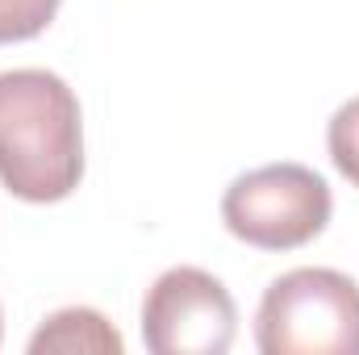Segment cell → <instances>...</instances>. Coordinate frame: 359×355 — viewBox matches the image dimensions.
<instances>
[{"mask_svg": "<svg viewBox=\"0 0 359 355\" xmlns=\"http://www.w3.org/2000/svg\"><path fill=\"white\" fill-rule=\"evenodd\" d=\"M80 176L84 117L67 80L46 67L0 72V184L29 205H55Z\"/></svg>", "mask_w": 359, "mask_h": 355, "instance_id": "6da1fadb", "label": "cell"}, {"mask_svg": "<svg viewBox=\"0 0 359 355\" xmlns=\"http://www.w3.org/2000/svg\"><path fill=\"white\" fill-rule=\"evenodd\" d=\"M264 355H359V284L334 267L276 276L255 314Z\"/></svg>", "mask_w": 359, "mask_h": 355, "instance_id": "7a4b0ae2", "label": "cell"}, {"mask_svg": "<svg viewBox=\"0 0 359 355\" xmlns=\"http://www.w3.org/2000/svg\"><path fill=\"white\" fill-rule=\"evenodd\" d=\"M334 213L330 184L305 163H268L238 176L222 196L226 230L259 251H297L313 243Z\"/></svg>", "mask_w": 359, "mask_h": 355, "instance_id": "3957f363", "label": "cell"}, {"mask_svg": "<svg viewBox=\"0 0 359 355\" xmlns=\"http://www.w3.org/2000/svg\"><path fill=\"white\" fill-rule=\"evenodd\" d=\"M238 335L230 288L205 267H168L142 301V343L155 355H226Z\"/></svg>", "mask_w": 359, "mask_h": 355, "instance_id": "277c9868", "label": "cell"}, {"mask_svg": "<svg viewBox=\"0 0 359 355\" xmlns=\"http://www.w3.org/2000/svg\"><path fill=\"white\" fill-rule=\"evenodd\" d=\"M121 347L117 326L88 305L59 309L29 335V355H121Z\"/></svg>", "mask_w": 359, "mask_h": 355, "instance_id": "5b68a950", "label": "cell"}, {"mask_svg": "<svg viewBox=\"0 0 359 355\" xmlns=\"http://www.w3.org/2000/svg\"><path fill=\"white\" fill-rule=\"evenodd\" d=\"M63 0H0V46L8 42H29L38 38Z\"/></svg>", "mask_w": 359, "mask_h": 355, "instance_id": "8992f818", "label": "cell"}, {"mask_svg": "<svg viewBox=\"0 0 359 355\" xmlns=\"http://www.w3.org/2000/svg\"><path fill=\"white\" fill-rule=\"evenodd\" d=\"M326 147H330L334 168L359 188V96L347 100L343 109H334V117L326 126Z\"/></svg>", "mask_w": 359, "mask_h": 355, "instance_id": "52a82bcc", "label": "cell"}, {"mask_svg": "<svg viewBox=\"0 0 359 355\" xmlns=\"http://www.w3.org/2000/svg\"><path fill=\"white\" fill-rule=\"evenodd\" d=\"M0 339H4V318H0Z\"/></svg>", "mask_w": 359, "mask_h": 355, "instance_id": "ba28073f", "label": "cell"}]
</instances>
